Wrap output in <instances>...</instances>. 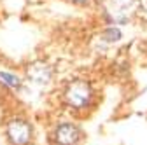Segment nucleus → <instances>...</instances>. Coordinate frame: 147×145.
<instances>
[{"mask_svg":"<svg viewBox=\"0 0 147 145\" xmlns=\"http://www.w3.org/2000/svg\"><path fill=\"white\" fill-rule=\"evenodd\" d=\"M77 140H79V131L76 126L67 122V124H61L56 130V142L60 145H74Z\"/></svg>","mask_w":147,"mask_h":145,"instance_id":"obj_3","label":"nucleus"},{"mask_svg":"<svg viewBox=\"0 0 147 145\" xmlns=\"http://www.w3.org/2000/svg\"><path fill=\"white\" fill-rule=\"evenodd\" d=\"M102 37H103L105 40H109V42H116V40L121 39V32H119L117 28H109V30H105V32L102 33Z\"/></svg>","mask_w":147,"mask_h":145,"instance_id":"obj_4","label":"nucleus"},{"mask_svg":"<svg viewBox=\"0 0 147 145\" xmlns=\"http://www.w3.org/2000/svg\"><path fill=\"white\" fill-rule=\"evenodd\" d=\"M89 96H91V87L84 81H74L65 91V98H67L68 105L77 107V108L84 107L89 101Z\"/></svg>","mask_w":147,"mask_h":145,"instance_id":"obj_1","label":"nucleus"},{"mask_svg":"<svg viewBox=\"0 0 147 145\" xmlns=\"http://www.w3.org/2000/svg\"><path fill=\"white\" fill-rule=\"evenodd\" d=\"M30 126L25 121H12L7 126V135L14 145H25L30 140Z\"/></svg>","mask_w":147,"mask_h":145,"instance_id":"obj_2","label":"nucleus"},{"mask_svg":"<svg viewBox=\"0 0 147 145\" xmlns=\"http://www.w3.org/2000/svg\"><path fill=\"white\" fill-rule=\"evenodd\" d=\"M0 79H2L5 84L12 86V87L20 86V79H18V77H14V75H9V74H5V72H2V74H0Z\"/></svg>","mask_w":147,"mask_h":145,"instance_id":"obj_5","label":"nucleus"}]
</instances>
